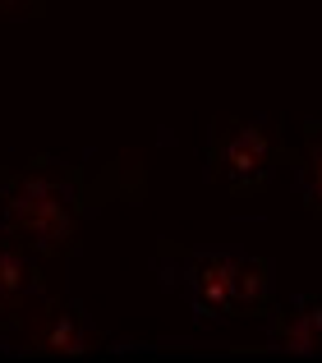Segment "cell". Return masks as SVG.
I'll list each match as a JSON object with an SVG mask.
<instances>
[{
  "instance_id": "cell-6",
  "label": "cell",
  "mask_w": 322,
  "mask_h": 363,
  "mask_svg": "<svg viewBox=\"0 0 322 363\" xmlns=\"http://www.w3.org/2000/svg\"><path fill=\"white\" fill-rule=\"evenodd\" d=\"M267 345L281 354H322V299H304L272 318Z\"/></svg>"
},
{
  "instance_id": "cell-4",
  "label": "cell",
  "mask_w": 322,
  "mask_h": 363,
  "mask_svg": "<svg viewBox=\"0 0 322 363\" xmlns=\"http://www.w3.org/2000/svg\"><path fill=\"white\" fill-rule=\"evenodd\" d=\"M92 345H97V322L79 299H60L55 308H46L33 322V336H28L33 354H51V359H79Z\"/></svg>"
},
{
  "instance_id": "cell-7",
  "label": "cell",
  "mask_w": 322,
  "mask_h": 363,
  "mask_svg": "<svg viewBox=\"0 0 322 363\" xmlns=\"http://www.w3.org/2000/svg\"><path fill=\"white\" fill-rule=\"evenodd\" d=\"M299 198L313 212H322V120L309 124V157H304V170H299Z\"/></svg>"
},
{
  "instance_id": "cell-3",
  "label": "cell",
  "mask_w": 322,
  "mask_h": 363,
  "mask_svg": "<svg viewBox=\"0 0 322 363\" xmlns=\"http://www.w3.org/2000/svg\"><path fill=\"white\" fill-rule=\"evenodd\" d=\"M272 166H277V133L267 120H216L212 138H207V170L226 194H262L272 179Z\"/></svg>"
},
{
  "instance_id": "cell-9",
  "label": "cell",
  "mask_w": 322,
  "mask_h": 363,
  "mask_svg": "<svg viewBox=\"0 0 322 363\" xmlns=\"http://www.w3.org/2000/svg\"><path fill=\"white\" fill-rule=\"evenodd\" d=\"M0 240H9V225H5V198H0Z\"/></svg>"
},
{
  "instance_id": "cell-8",
  "label": "cell",
  "mask_w": 322,
  "mask_h": 363,
  "mask_svg": "<svg viewBox=\"0 0 322 363\" xmlns=\"http://www.w3.org/2000/svg\"><path fill=\"white\" fill-rule=\"evenodd\" d=\"M46 0H0V14H33V9H42Z\"/></svg>"
},
{
  "instance_id": "cell-1",
  "label": "cell",
  "mask_w": 322,
  "mask_h": 363,
  "mask_svg": "<svg viewBox=\"0 0 322 363\" xmlns=\"http://www.w3.org/2000/svg\"><path fill=\"white\" fill-rule=\"evenodd\" d=\"M157 276L170 290L184 294L189 313L198 322L212 318H258L272 313V285L277 272L262 257H249L240 248H189V253H170L157 262Z\"/></svg>"
},
{
  "instance_id": "cell-2",
  "label": "cell",
  "mask_w": 322,
  "mask_h": 363,
  "mask_svg": "<svg viewBox=\"0 0 322 363\" xmlns=\"http://www.w3.org/2000/svg\"><path fill=\"white\" fill-rule=\"evenodd\" d=\"M9 240H23L37 253H60L74 235V170L60 161H33L5 194Z\"/></svg>"
},
{
  "instance_id": "cell-5",
  "label": "cell",
  "mask_w": 322,
  "mask_h": 363,
  "mask_svg": "<svg viewBox=\"0 0 322 363\" xmlns=\"http://www.w3.org/2000/svg\"><path fill=\"white\" fill-rule=\"evenodd\" d=\"M42 303V276L23 240H0V327H23Z\"/></svg>"
}]
</instances>
